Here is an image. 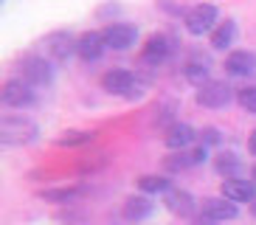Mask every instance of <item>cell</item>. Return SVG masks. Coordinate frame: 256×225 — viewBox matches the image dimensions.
Wrapping results in <instances>:
<instances>
[{
    "mask_svg": "<svg viewBox=\"0 0 256 225\" xmlns=\"http://www.w3.org/2000/svg\"><path fill=\"white\" fill-rule=\"evenodd\" d=\"M136 84V76L130 74V70H121V68H113V70H107L102 76V88L107 93H116V96H127L130 90Z\"/></svg>",
    "mask_w": 256,
    "mask_h": 225,
    "instance_id": "cell-9",
    "label": "cell"
},
{
    "mask_svg": "<svg viewBox=\"0 0 256 225\" xmlns=\"http://www.w3.org/2000/svg\"><path fill=\"white\" fill-rule=\"evenodd\" d=\"M226 70L236 76H248L256 70V54L254 51H234L226 60Z\"/></svg>",
    "mask_w": 256,
    "mask_h": 225,
    "instance_id": "cell-11",
    "label": "cell"
},
{
    "mask_svg": "<svg viewBox=\"0 0 256 225\" xmlns=\"http://www.w3.org/2000/svg\"><path fill=\"white\" fill-rule=\"evenodd\" d=\"M84 188L82 186H62V188H48V192H42V197L51 202H70L74 197H79Z\"/></svg>",
    "mask_w": 256,
    "mask_h": 225,
    "instance_id": "cell-19",
    "label": "cell"
},
{
    "mask_svg": "<svg viewBox=\"0 0 256 225\" xmlns=\"http://www.w3.org/2000/svg\"><path fill=\"white\" fill-rule=\"evenodd\" d=\"M234 166H236L234 155H220V160H217V169H220V172H226V169H234Z\"/></svg>",
    "mask_w": 256,
    "mask_h": 225,
    "instance_id": "cell-23",
    "label": "cell"
},
{
    "mask_svg": "<svg viewBox=\"0 0 256 225\" xmlns=\"http://www.w3.org/2000/svg\"><path fill=\"white\" fill-rule=\"evenodd\" d=\"M214 22H217V8L211 3H200V6L188 8V14H186L188 34H206V31L214 28Z\"/></svg>",
    "mask_w": 256,
    "mask_h": 225,
    "instance_id": "cell-2",
    "label": "cell"
},
{
    "mask_svg": "<svg viewBox=\"0 0 256 225\" xmlns=\"http://www.w3.org/2000/svg\"><path fill=\"white\" fill-rule=\"evenodd\" d=\"M231 102V88L226 82H203L197 90V104L203 107H226Z\"/></svg>",
    "mask_w": 256,
    "mask_h": 225,
    "instance_id": "cell-6",
    "label": "cell"
},
{
    "mask_svg": "<svg viewBox=\"0 0 256 225\" xmlns=\"http://www.w3.org/2000/svg\"><path fill=\"white\" fill-rule=\"evenodd\" d=\"M200 211H203V217L208 222H226V220H234L240 214L236 211V202L226 200V197H206Z\"/></svg>",
    "mask_w": 256,
    "mask_h": 225,
    "instance_id": "cell-5",
    "label": "cell"
},
{
    "mask_svg": "<svg viewBox=\"0 0 256 225\" xmlns=\"http://www.w3.org/2000/svg\"><path fill=\"white\" fill-rule=\"evenodd\" d=\"M254 180H256V169H254Z\"/></svg>",
    "mask_w": 256,
    "mask_h": 225,
    "instance_id": "cell-26",
    "label": "cell"
},
{
    "mask_svg": "<svg viewBox=\"0 0 256 225\" xmlns=\"http://www.w3.org/2000/svg\"><path fill=\"white\" fill-rule=\"evenodd\" d=\"M102 37H104L107 48L124 51V48H130V45L136 42L138 31H136V26H130V22H110V26L102 31Z\"/></svg>",
    "mask_w": 256,
    "mask_h": 225,
    "instance_id": "cell-3",
    "label": "cell"
},
{
    "mask_svg": "<svg viewBox=\"0 0 256 225\" xmlns=\"http://www.w3.org/2000/svg\"><path fill=\"white\" fill-rule=\"evenodd\" d=\"M248 150H250V152H254V155H256V130H254V132H250V138H248Z\"/></svg>",
    "mask_w": 256,
    "mask_h": 225,
    "instance_id": "cell-24",
    "label": "cell"
},
{
    "mask_svg": "<svg viewBox=\"0 0 256 225\" xmlns=\"http://www.w3.org/2000/svg\"><path fill=\"white\" fill-rule=\"evenodd\" d=\"M166 54H169V40L164 34H152L144 45V60L146 62H164Z\"/></svg>",
    "mask_w": 256,
    "mask_h": 225,
    "instance_id": "cell-14",
    "label": "cell"
},
{
    "mask_svg": "<svg viewBox=\"0 0 256 225\" xmlns=\"http://www.w3.org/2000/svg\"><path fill=\"white\" fill-rule=\"evenodd\" d=\"M166 206H169V211H172V214H180V217H188V214L194 211L192 194H186V192H169Z\"/></svg>",
    "mask_w": 256,
    "mask_h": 225,
    "instance_id": "cell-16",
    "label": "cell"
},
{
    "mask_svg": "<svg viewBox=\"0 0 256 225\" xmlns=\"http://www.w3.org/2000/svg\"><path fill=\"white\" fill-rule=\"evenodd\" d=\"M138 186H141V192H166V188H169V180L155 178V174H144V178L138 180Z\"/></svg>",
    "mask_w": 256,
    "mask_h": 225,
    "instance_id": "cell-21",
    "label": "cell"
},
{
    "mask_svg": "<svg viewBox=\"0 0 256 225\" xmlns=\"http://www.w3.org/2000/svg\"><path fill=\"white\" fill-rule=\"evenodd\" d=\"M46 51L51 54V60L56 62H65L70 54L76 51V40L70 37L68 31H54L46 37Z\"/></svg>",
    "mask_w": 256,
    "mask_h": 225,
    "instance_id": "cell-7",
    "label": "cell"
},
{
    "mask_svg": "<svg viewBox=\"0 0 256 225\" xmlns=\"http://www.w3.org/2000/svg\"><path fill=\"white\" fill-rule=\"evenodd\" d=\"M206 158V150H180L178 155H172L169 160H166V166L169 169H188V166H194V164H200Z\"/></svg>",
    "mask_w": 256,
    "mask_h": 225,
    "instance_id": "cell-15",
    "label": "cell"
},
{
    "mask_svg": "<svg viewBox=\"0 0 256 225\" xmlns=\"http://www.w3.org/2000/svg\"><path fill=\"white\" fill-rule=\"evenodd\" d=\"M104 51V37H102V31H84L82 37L76 40V54L82 56V60H98Z\"/></svg>",
    "mask_w": 256,
    "mask_h": 225,
    "instance_id": "cell-10",
    "label": "cell"
},
{
    "mask_svg": "<svg viewBox=\"0 0 256 225\" xmlns=\"http://www.w3.org/2000/svg\"><path fill=\"white\" fill-rule=\"evenodd\" d=\"M152 211V202L146 200V197H130L127 202H124V217L127 220H144L146 214Z\"/></svg>",
    "mask_w": 256,
    "mask_h": 225,
    "instance_id": "cell-17",
    "label": "cell"
},
{
    "mask_svg": "<svg viewBox=\"0 0 256 225\" xmlns=\"http://www.w3.org/2000/svg\"><path fill=\"white\" fill-rule=\"evenodd\" d=\"M236 98H240V104L245 107L248 112H256V84H250V88H242Z\"/></svg>",
    "mask_w": 256,
    "mask_h": 225,
    "instance_id": "cell-22",
    "label": "cell"
},
{
    "mask_svg": "<svg viewBox=\"0 0 256 225\" xmlns=\"http://www.w3.org/2000/svg\"><path fill=\"white\" fill-rule=\"evenodd\" d=\"M0 98H3V104L6 107H26L34 102V90H31L28 82L23 79H8L0 90Z\"/></svg>",
    "mask_w": 256,
    "mask_h": 225,
    "instance_id": "cell-4",
    "label": "cell"
},
{
    "mask_svg": "<svg viewBox=\"0 0 256 225\" xmlns=\"http://www.w3.org/2000/svg\"><path fill=\"white\" fill-rule=\"evenodd\" d=\"M20 70H23V79L28 84H48L51 82V65L42 56H26L20 62Z\"/></svg>",
    "mask_w": 256,
    "mask_h": 225,
    "instance_id": "cell-8",
    "label": "cell"
},
{
    "mask_svg": "<svg viewBox=\"0 0 256 225\" xmlns=\"http://www.w3.org/2000/svg\"><path fill=\"white\" fill-rule=\"evenodd\" d=\"M164 141L169 150H186L188 144L194 141V130L188 127V124H174V127H169Z\"/></svg>",
    "mask_w": 256,
    "mask_h": 225,
    "instance_id": "cell-13",
    "label": "cell"
},
{
    "mask_svg": "<svg viewBox=\"0 0 256 225\" xmlns=\"http://www.w3.org/2000/svg\"><path fill=\"white\" fill-rule=\"evenodd\" d=\"M194 225H211V222H203V220H200V222H194Z\"/></svg>",
    "mask_w": 256,
    "mask_h": 225,
    "instance_id": "cell-25",
    "label": "cell"
},
{
    "mask_svg": "<svg viewBox=\"0 0 256 225\" xmlns=\"http://www.w3.org/2000/svg\"><path fill=\"white\" fill-rule=\"evenodd\" d=\"M234 31H236V26H234L231 20L220 22L217 28L211 31V45H214V48H226V45H231V40H234Z\"/></svg>",
    "mask_w": 256,
    "mask_h": 225,
    "instance_id": "cell-18",
    "label": "cell"
},
{
    "mask_svg": "<svg viewBox=\"0 0 256 225\" xmlns=\"http://www.w3.org/2000/svg\"><path fill=\"white\" fill-rule=\"evenodd\" d=\"M93 141V132H84V130H70V132H62L56 138L60 146H82V144H90Z\"/></svg>",
    "mask_w": 256,
    "mask_h": 225,
    "instance_id": "cell-20",
    "label": "cell"
},
{
    "mask_svg": "<svg viewBox=\"0 0 256 225\" xmlns=\"http://www.w3.org/2000/svg\"><path fill=\"white\" fill-rule=\"evenodd\" d=\"M37 138V127L34 121L23 118V116H3L0 118V141L3 144H28Z\"/></svg>",
    "mask_w": 256,
    "mask_h": 225,
    "instance_id": "cell-1",
    "label": "cell"
},
{
    "mask_svg": "<svg viewBox=\"0 0 256 225\" xmlns=\"http://www.w3.org/2000/svg\"><path fill=\"white\" fill-rule=\"evenodd\" d=\"M222 197L231 202H248V200H254V186L248 180L228 178V180H222Z\"/></svg>",
    "mask_w": 256,
    "mask_h": 225,
    "instance_id": "cell-12",
    "label": "cell"
}]
</instances>
